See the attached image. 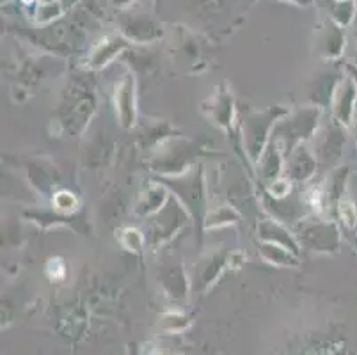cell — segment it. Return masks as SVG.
<instances>
[{
    "label": "cell",
    "instance_id": "6da1fadb",
    "mask_svg": "<svg viewBox=\"0 0 357 355\" xmlns=\"http://www.w3.org/2000/svg\"><path fill=\"white\" fill-rule=\"evenodd\" d=\"M342 211H343V217L349 224H354L356 220V211H354V206L350 203H343L342 204Z\"/></svg>",
    "mask_w": 357,
    "mask_h": 355
}]
</instances>
